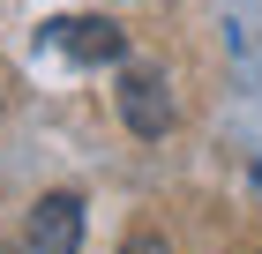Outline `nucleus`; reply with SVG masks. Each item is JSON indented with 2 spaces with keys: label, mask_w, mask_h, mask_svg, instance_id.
<instances>
[{
  "label": "nucleus",
  "mask_w": 262,
  "mask_h": 254,
  "mask_svg": "<svg viewBox=\"0 0 262 254\" xmlns=\"http://www.w3.org/2000/svg\"><path fill=\"white\" fill-rule=\"evenodd\" d=\"M120 120L142 142L172 135V82H165L158 67H120Z\"/></svg>",
  "instance_id": "obj_2"
},
{
  "label": "nucleus",
  "mask_w": 262,
  "mask_h": 254,
  "mask_svg": "<svg viewBox=\"0 0 262 254\" xmlns=\"http://www.w3.org/2000/svg\"><path fill=\"white\" fill-rule=\"evenodd\" d=\"M120 254H172V247H165V239H158V232H135V239H127V247H120Z\"/></svg>",
  "instance_id": "obj_4"
},
{
  "label": "nucleus",
  "mask_w": 262,
  "mask_h": 254,
  "mask_svg": "<svg viewBox=\"0 0 262 254\" xmlns=\"http://www.w3.org/2000/svg\"><path fill=\"white\" fill-rule=\"evenodd\" d=\"M45 45H60L68 60H82V67H120L127 60V30L105 15H60L45 22Z\"/></svg>",
  "instance_id": "obj_1"
},
{
  "label": "nucleus",
  "mask_w": 262,
  "mask_h": 254,
  "mask_svg": "<svg viewBox=\"0 0 262 254\" xmlns=\"http://www.w3.org/2000/svg\"><path fill=\"white\" fill-rule=\"evenodd\" d=\"M82 247V195H45L23 224V254H75Z\"/></svg>",
  "instance_id": "obj_3"
}]
</instances>
